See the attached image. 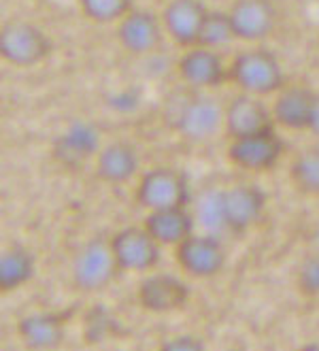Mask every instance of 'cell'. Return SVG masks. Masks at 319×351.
I'll return each mask as SVG.
<instances>
[{
	"instance_id": "6da1fadb",
	"label": "cell",
	"mask_w": 319,
	"mask_h": 351,
	"mask_svg": "<svg viewBox=\"0 0 319 351\" xmlns=\"http://www.w3.org/2000/svg\"><path fill=\"white\" fill-rule=\"evenodd\" d=\"M228 81L241 92L253 96H270L285 88V75L279 58L264 47L243 49L232 58Z\"/></svg>"
},
{
	"instance_id": "7a4b0ae2",
	"label": "cell",
	"mask_w": 319,
	"mask_h": 351,
	"mask_svg": "<svg viewBox=\"0 0 319 351\" xmlns=\"http://www.w3.org/2000/svg\"><path fill=\"white\" fill-rule=\"evenodd\" d=\"M54 49L49 34L28 19H9L0 28V58L15 69H32Z\"/></svg>"
},
{
	"instance_id": "3957f363",
	"label": "cell",
	"mask_w": 319,
	"mask_h": 351,
	"mask_svg": "<svg viewBox=\"0 0 319 351\" xmlns=\"http://www.w3.org/2000/svg\"><path fill=\"white\" fill-rule=\"evenodd\" d=\"M224 109L211 94L191 90L177 105L173 126L187 141H206L224 128Z\"/></svg>"
},
{
	"instance_id": "277c9868",
	"label": "cell",
	"mask_w": 319,
	"mask_h": 351,
	"mask_svg": "<svg viewBox=\"0 0 319 351\" xmlns=\"http://www.w3.org/2000/svg\"><path fill=\"white\" fill-rule=\"evenodd\" d=\"M137 202L147 211L185 206L189 200L187 177L170 167H156L141 175L137 183Z\"/></svg>"
},
{
	"instance_id": "5b68a950",
	"label": "cell",
	"mask_w": 319,
	"mask_h": 351,
	"mask_svg": "<svg viewBox=\"0 0 319 351\" xmlns=\"http://www.w3.org/2000/svg\"><path fill=\"white\" fill-rule=\"evenodd\" d=\"M111 252L119 271L147 275L160 262V243L147 232L145 226H126L111 237Z\"/></svg>"
},
{
	"instance_id": "8992f818",
	"label": "cell",
	"mask_w": 319,
	"mask_h": 351,
	"mask_svg": "<svg viewBox=\"0 0 319 351\" xmlns=\"http://www.w3.org/2000/svg\"><path fill=\"white\" fill-rule=\"evenodd\" d=\"M266 209V192L255 183H239L220 192V223L232 232H247Z\"/></svg>"
},
{
	"instance_id": "52a82bcc",
	"label": "cell",
	"mask_w": 319,
	"mask_h": 351,
	"mask_svg": "<svg viewBox=\"0 0 319 351\" xmlns=\"http://www.w3.org/2000/svg\"><path fill=\"white\" fill-rule=\"evenodd\" d=\"M119 271L111 243L94 239L85 243L73 260V283L81 292H100Z\"/></svg>"
},
{
	"instance_id": "ba28073f",
	"label": "cell",
	"mask_w": 319,
	"mask_h": 351,
	"mask_svg": "<svg viewBox=\"0 0 319 351\" xmlns=\"http://www.w3.org/2000/svg\"><path fill=\"white\" fill-rule=\"evenodd\" d=\"M285 152L283 138L274 128L264 132L232 138L228 147V160L245 173H268L279 164Z\"/></svg>"
},
{
	"instance_id": "9c48e42d",
	"label": "cell",
	"mask_w": 319,
	"mask_h": 351,
	"mask_svg": "<svg viewBox=\"0 0 319 351\" xmlns=\"http://www.w3.org/2000/svg\"><path fill=\"white\" fill-rule=\"evenodd\" d=\"M179 268L194 279H213L226 264L224 245L211 234H191L175 247Z\"/></svg>"
},
{
	"instance_id": "30bf717a",
	"label": "cell",
	"mask_w": 319,
	"mask_h": 351,
	"mask_svg": "<svg viewBox=\"0 0 319 351\" xmlns=\"http://www.w3.org/2000/svg\"><path fill=\"white\" fill-rule=\"evenodd\" d=\"M137 300L149 313L168 315L187 304L189 287L183 279L170 273L145 275L137 285Z\"/></svg>"
},
{
	"instance_id": "8fae6325",
	"label": "cell",
	"mask_w": 319,
	"mask_h": 351,
	"mask_svg": "<svg viewBox=\"0 0 319 351\" xmlns=\"http://www.w3.org/2000/svg\"><path fill=\"white\" fill-rule=\"evenodd\" d=\"M274 128L272 109H268L260 96L237 94L224 109V130L232 138H243Z\"/></svg>"
},
{
	"instance_id": "7c38bea8",
	"label": "cell",
	"mask_w": 319,
	"mask_h": 351,
	"mask_svg": "<svg viewBox=\"0 0 319 351\" xmlns=\"http://www.w3.org/2000/svg\"><path fill=\"white\" fill-rule=\"evenodd\" d=\"M164 26L162 19L147 11V9H132L121 22L117 24V40L123 51L132 56H149L154 53L164 40Z\"/></svg>"
},
{
	"instance_id": "4fadbf2b",
	"label": "cell",
	"mask_w": 319,
	"mask_h": 351,
	"mask_svg": "<svg viewBox=\"0 0 319 351\" xmlns=\"http://www.w3.org/2000/svg\"><path fill=\"white\" fill-rule=\"evenodd\" d=\"M209 7L204 0H168L162 13L164 32L179 47H198Z\"/></svg>"
},
{
	"instance_id": "5bb4252c",
	"label": "cell",
	"mask_w": 319,
	"mask_h": 351,
	"mask_svg": "<svg viewBox=\"0 0 319 351\" xmlns=\"http://www.w3.org/2000/svg\"><path fill=\"white\" fill-rule=\"evenodd\" d=\"M234 38L255 43L276 28V7L272 0H232L228 9Z\"/></svg>"
},
{
	"instance_id": "9a60e30c",
	"label": "cell",
	"mask_w": 319,
	"mask_h": 351,
	"mask_svg": "<svg viewBox=\"0 0 319 351\" xmlns=\"http://www.w3.org/2000/svg\"><path fill=\"white\" fill-rule=\"evenodd\" d=\"M177 73L191 90L206 92L228 81V69L217 49L189 47L177 62Z\"/></svg>"
},
{
	"instance_id": "2e32d148",
	"label": "cell",
	"mask_w": 319,
	"mask_h": 351,
	"mask_svg": "<svg viewBox=\"0 0 319 351\" xmlns=\"http://www.w3.org/2000/svg\"><path fill=\"white\" fill-rule=\"evenodd\" d=\"M69 317L56 311H34L17 322V337L28 351H56L67 339Z\"/></svg>"
},
{
	"instance_id": "e0dca14e",
	"label": "cell",
	"mask_w": 319,
	"mask_h": 351,
	"mask_svg": "<svg viewBox=\"0 0 319 351\" xmlns=\"http://www.w3.org/2000/svg\"><path fill=\"white\" fill-rule=\"evenodd\" d=\"M139 152L128 141H111L96 154V177L109 185H123L139 173Z\"/></svg>"
},
{
	"instance_id": "ac0fdd59",
	"label": "cell",
	"mask_w": 319,
	"mask_h": 351,
	"mask_svg": "<svg viewBox=\"0 0 319 351\" xmlns=\"http://www.w3.org/2000/svg\"><path fill=\"white\" fill-rule=\"evenodd\" d=\"M315 90L305 86H285L272 102V119L285 130H309Z\"/></svg>"
},
{
	"instance_id": "d6986e66",
	"label": "cell",
	"mask_w": 319,
	"mask_h": 351,
	"mask_svg": "<svg viewBox=\"0 0 319 351\" xmlns=\"http://www.w3.org/2000/svg\"><path fill=\"white\" fill-rule=\"evenodd\" d=\"M143 226L162 247H177L194 234V215L187 211V206H168V209L149 211Z\"/></svg>"
},
{
	"instance_id": "ffe728a7",
	"label": "cell",
	"mask_w": 319,
	"mask_h": 351,
	"mask_svg": "<svg viewBox=\"0 0 319 351\" xmlns=\"http://www.w3.org/2000/svg\"><path fill=\"white\" fill-rule=\"evenodd\" d=\"M34 275V258L26 247L11 245L0 256V292L11 294Z\"/></svg>"
},
{
	"instance_id": "44dd1931",
	"label": "cell",
	"mask_w": 319,
	"mask_h": 351,
	"mask_svg": "<svg viewBox=\"0 0 319 351\" xmlns=\"http://www.w3.org/2000/svg\"><path fill=\"white\" fill-rule=\"evenodd\" d=\"M290 181L296 192L319 196V147H307L290 164Z\"/></svg>"
},
{
	"instance_id": "7402d4cb",
	"label": "cell",
	"mask_w": 319,
	"mask_h": 351,
	"mask_svg": "<svg viewBox=\"0 0 319 351\" xmlns=\"http://www.w3.org/2000/svg\"><path fill=\"white\" fill-rule=\"evenodd\" d=\"M58 162L64 164H81L88 160L96 152V136L88 128H79L69 132L67 136H62L58 143Z\"/></svg>"
},
{
	"instance_id": "603a6c76",
	"label": "cell",
	"mask_w": 319,
	"mask_h": 351,
	"mask_svg": "<svg viewBox=\"0 0 319 351\" xmlns=\"http://www.w3.org/2000/svg\"><path fill=\"white\" fill-rule=\"evenodd\" d=\"M79 9L94 24H119L134 9V0H79Z\"/></svg>"
},
{
	"instance_id": "cb8c5ba5",
	"label": "cell",
	"mask_w": 319,
	"mask_h": 351,
	"mask_svg": "<svg viewBox=\"0 0 319 351\" xmlns=\"http://www.w3.org/2000/svg\"><path fill=\"white\" fill-rule=\"evenodd\" d=\"M234 40V30H232V22L228 11H220V9H209L204 24L200 30V40L198 47H209V49H217L226 43Z\"/></svg>"
},
{
	"instance_id": "d4e9b609",
	"label": "cell",
	"mask_w": 319,
	"mask_h": 351,
	"mask_svg": "<svg viewBox=\"0 0 319 351\" xmlns=\"http://www.w3.org/2000/svg\"><path fill=\"white\" fill-rule=\"evenodd\" d=\"M113 319L102 306H92L83 319V337L88 343H100L111 335Z\"/></svg>"
},
{
	"instance_id": "484cf974",
	"label": "cell",
	"mask_w": 319,
	"mask_h": 351,
	"mask_svg": "<svg viewBox=\"0 0 319 351\" xmlns=\"http://www.w3.org/2000/svg\"><path fill=\"white\" fill-rule=\"evenodd\" d=\"M296 287L309 298L319 296V254H311L300 262L296 271Z\"/></svg>"
},
{
	"instance_id": "4316f807",
	"label": "cell",
	"mask_w": 319,
	"mask_h": 351,
	"mask_svg": "<svg viewBox=\"0 0 319 351\" xmlns=\"http://www.w3.org/2000/svg\"><path fill=\"white\" fill-rule=\"evenodd\" d=\"M158 351H206L204 343L194 335H179L164 341Z\"/></svg>"
},
{
	"instance_id": "83f0119b",
	"label": "cell",
	"mask_w": 319,
	"mask_h": 351,
	"mask_svg": "<svg viewBox=\"0 0 319 351\" xmlns=\"http://www.w3.org/2000/svg\"><path fill=\"white\" fill-rule=\"evenodd\" d=\"M313 136L319 138V92L315 94V102H313V111H311V119H309V130Z\"/></svg>"
},
{
	"instance_id": "f1b7e54d",
	"label": "cell",
	"mask_w": 319,
	"mask_h": 351,
	"mask_svg": "<svg viewBox=\"0 0 319 351\" xmlns=\"http://www.w3.org/2000/svg\"><path fill=\"white\" fill-rule=\"evenodd\" d=\"M300 351H319V343H307L305 347H300Z\"/></svg>"
}]
</instances>
